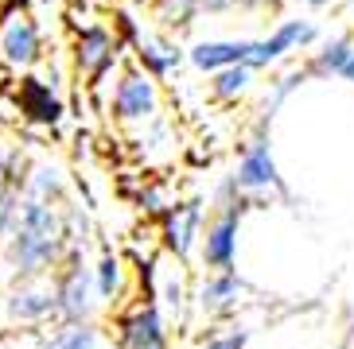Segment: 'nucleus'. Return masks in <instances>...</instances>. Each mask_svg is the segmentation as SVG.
<instances>
[{"label":"nucleus","mask_w":354,"mask_h":349,"mask_svg":"<svg viewBox=\"0 0 354 349\" xmlns=\"http://www.w3.org/2000/svg\"><path fill=\"white\" fill-rule=\"evenodd\" d=\"M74 241L71 221L63 206L39 202V198H20L16 226L0 245V268L8 283H35L47 279L59 268L66 245Z\"/></svg>","instance_id":"nucleus-1"},{"label":"nucleus","mask_w":354,"mask_h":349,"mask_svg":"<svg viewBox=\"0 0 354 349\" xmlns=\"http://www.w3.org/2000/svg\"><path fill=\"white\" fill-rule=\"evenodd\" d=\"M55 310L59 322H94L97 315V288H94V268L86 264V241H71L51 276Z\"/></svg>","instance_id":"nucleus-2"},{"label":"nucleus","mask_w":354,"mask_h":349,"mask_svg":"<svg viewBox=\"0 0 354 349\" xmlns=\"http://www.w3.org/2000/svg\"><path fill=\"white\" fill-rule=\"evenodd\" d=\"M121 43H117L113 28L109 23H82L71 39V62L74 74L86 90H97V86L109 78V70L121 66Z\"/></svg>","instance_id":"nucleus-3"},{"label":"nucleus","mask_w":354,"mask_h":349,"mask_svg":"<svg viewBox=\"0 0 354 349\" xmlns=\"http://www.w3.org/2000/svg\"><path fill=\"white\" fill-rule=\"evenodd\" d=\"M160 105H164L160 82L140 66L125 62V70L117 74L113 93H109V117L117 124H152L160 117Z\"/></svg>","instance_id":"nucleus-4"},{"label":"nucleus","mask_w":354,"mask_h":349,"mask_svg":"<svg viewBox=\"0 0 354 349\" xmlns=\"http://www.w3.org/2000/svg\"><path fill=\"white\" fill-rule=\"evenodd\" d=\"M230 179H234V186H238L253 206L265 202V198L284 195V179H281V167H277V155H272V148H269V136L257 132L250 144L241 148V159H238V167H234Z\"/></svg>","instance_id":"nucleus-5"},{"label":"nucleus","mask_w":354,"mask_h":349,"mask_svg":"<svg viewBox=\"0 0 354 349\" xmlns=\"http://www.w3.org/2000/svg\"><path fill=\"white\" fill-rule=\"evenodd\" d=\"M113 346L117 349H167V322L160 315L156 299H133L113 319Z\"/></svg>","instance_id":"nucleus-6"},{"label":"nucleus","mask_w":354,"mask_h":349,"mask_svg":"<svg viewBox=\"0 0 354 349\" xmlns=\"http://www.w3.org/2000/svg\"><path fill=\"white\" fill-rule=\"evenodd\" d=\"M43 62V28L35 12H0V66L28 74Z\"/></svg>","instance_id":"nucleus-7"},{"label":"nucleus","mask_w":354,"mask_h":349,"mask_svg":"<svg viewBox=\"0 0 354 349\" xmlns=\"http://www.w3.org/2000/svg\"><path fill=\"white\" fill-rule=\"evenodd\" d=\"M250 206L234 202V206H214V217L207 221V229L198 233V257L203 268L210 272H230L238 264V229Z\"/></svg>","instance_id":"nucleus-8"},{"label":"nucleus","mask_w":354,"mask_h":349,"mask_svg":"<svg viewBox=\"0 0 354 349\" xmlns=\"http://www.w3.org/2000/svg\"><path fill=\"white\" fill-rule=\"evenodd\" d=\"M315 43H319V28H315L312 20H281L272 35L253 39L250 54H245V66H250L253 74L272 70V66H281L284 59H292L296 51H312Z\"/></svg>","instance_id":"nucleus-9"},{"label":"nucleus","mask_w":354,"mask_h":349,"mask_svg":"<svg viewBox=\"0 0 354 349\" xmlns=\"http://www.w3.org/2000/svg\"><path fill=\"white\" fill-rule=\"evenodd\" d=\"M12 105H16V117L24 124H35V128H59L66 121V101L59 93V82H47V78H35V74H24L16 90H12Z\"/></svg>","instance_id":"nucleus-10"},{"label":"nucleus","mask_w":354,"mask_h":349,"mask_svg":"<svg viewBox=\"0 0 354 349\" xmlns=\"http://www.w3.org/2000/svg\"><path fill=\"white\" fill-rule=\"evenodd\" d=\"M160 221V245L171 260H183L198 248V233H203V202L187 198V202H167Z\"/></svg>","instance_id":"nucleus-11"},{"label":"nucleus","mask_w":354,"mask_h":349,"mask_svg":"<svg viewBox=\"0 0 354 349\" xmlns=\"http://www.w3.org/2000/svg\"><path fill=\"white\" fill-rule=\"evenodd\" d=\"M4 310H8V322H20V326H47V322H59L51 279L12 283L8 299H4Z\"/></svg>","instance_id":"nucleus-12"},{"label":"nucleus","mask_w":354,"mask_h":349,"mask_svg":"<svg viewBox=\"0 0 354 349\" xmlns=\"http://www.w3.org/2000/svg\"><path fill=\"white\" fill-rule=\"evenodd\" d=\"M245 295H250V283L238 276V268H230V272H210V276L198 283L195 303L207 319H230V315H238Z\"/></svg>","instance_id":"nucleus-13"},{"label":"nucleus","mask_w":354,"mask_h":349,"mask_svg":"<svg viewBox=\"0 0 354 349\" xmlns=\"http://www.w3.org/2000/svg\"><path fill=\"white\" fill-rule=\"evenodd\" d=\"M129 51H133V66H140L145 74H152L156 82L171 78V74L183 66V59H187V51H183L176 39L160 35V31H140V39H136Z\"/></svg>","instance_id":"nucleus-14"},{"label":"nucleus","mask_w":354,"mask_h":349,"mask_svg":"<svg viewBox=\"0 0 354 349\" xmlns=\"http://www.w3.org/2000/svg\"><path fill=\"white\" fill-rule=\"evenodd\" d=\"M253 39H198L195 47H187V62L203 74H214L222 66H245Z\"/></svg>","instance_id":"nucleus-15"},{"label":"nucleus","mask_w":354,"mask_h":349,"mask_svg":"<svg viewBox=\"0 0 354 349\" xmlns=\"http://www.w3.org/2000/svg\"><path fill=\"white\" fill-rule=\"evenodd\" d=\"M94 288H97V303H105V307L125 303L129 268H125V260L117 257L113 248H102V257H97V264H94Z\"/></svg>","instance_id":"nucleus-16"},{"label":"nucleus","mask_w":354,"mask_h":349,"mask_svg":"<svg viewBox=\"0 0 354 349\" xmlns=\"http://www.w3.org/2000/svg\"><path fill=\"white\" fill-rule=\"evenodd\" d=\"M351 51H354V35H335V39L315 47L312 59L304 62V70H308V78H335L346 66Z\"/></svg>","instance_id":"nucleus-17"},{"label":"nucleus","mask_w":354,"mask_h":349,"mask_svg":"<svg viewBox=\"0 0 354 349\" xmlns=\"http://www.w3.org/2000/svg\"><path fill=\"white\" fill-rule=\"evenodd\" d=\"M43 349H102V330L97 322H55Z\"/></svg>","instance_id":"nucleus-18"},{"label":"nucleus","mask_w":354,"mask_h":349,"mask_svg":"<svg viewBox=\"0 0 354 349\" xmlns=\"http://www.w3.org/2000/svg\"><path fill=\"white\" fill-rule=\"evenodd\" d=\"M24 198H39V202L63 206L66 198V174L55 163H32L28 171V186H24Z\"/></svg>","instance_id":"nucleus-19"},{"label":"nucleus","mask_w":354,"mask_h":349,"mask_svg":"<svg viewBox=\"0 0 354 349\" xmlns=\"http://www.w3.org/2000/svg\"><path fill=\"white\" fill-rule=\"evenodd\" d=\"M250 86H253V70L241 66V62L238 66H222V70L210 74V97L222 101V105H234L238 97H245Z\"/></svg>","instance_id":"nucleus-20"},{"label":"nucleus","mask_w":354,"mask_h":349,"mask_svg":"<svg viewBox=\"0 0 354 349\" xmlns=\"http://www.w3.org/2000/svg\"><path fill=\"white\" fill-rule=\"evenodd\" d=\"M250 346V330L230 326V330H214L207 338L198 341V349H245Z\"/></svg>","instance_id":"nucleus-21"},{"label":"nucleus","mask_w":354,"mask_h":349,"mask_svg":"<svg viewBox=\"0 0 354 349\" xmlns=\"http://www.w3.org/2000/svg\"><path fill=\"white\" fill-rule=\"evenodd\" d=\"M16 210H20V195H16L12 186L0 183V245H4V237L16 226Z\"/></svg>","instance_id":"nucleus-22"},{"label":"nucleus","mask_w":354,"mask_h":349,"mask_svg":"<svg viewBox=\"0 0 354 349\" xmlns=\"http://www.w3.org/2000/svg\"><path fill=\"white\" fill-rule=\"evenodd\" d=\"M136 202H140V210H145L148 217H160L164 214V190H160L156 183H148V186H140V195H136Z\"/></svg>","instance_id":"nucleus-23"},{"label":"nucleus","mask_w":354,"mask_h":349,"mask_svg":"<svg viewBox=\"0 0 354 349\" xmlns=\"http://www.w3.org/2000/svg\"><path fill=\"white\" fill-rule=\"evenodd\" d=\"M234 4H238V0H195L198 16H203V12H210V16H218V12H230Z\"/></svg>","instance_id":"nucleus-24"},{"label":"nucleus","mask_w":354,"mask_h":349,"mask_svg":"<svg viewBox=\"0 0 354 349\" xmlns=\"http://www.w3.org/2000/svg\"><path fill=\"white\" fill-rule=\"evenodd\" d=\"M339 78H346V82H354V51H351V59H346V66L339 70Z\"/></svg>","instance_id":"nucleus-25"},{"label":"nucleus","mask_w":354,"mask_h":349,"mask_svg":"<svg viewBox=\"0 0 354 349\" xmlns=\"http://www.w3.org/2000/svg\"><path fill=\"white\" fill-rule=\"evenodd\" d=\"M238 4H245V8H265V4H277V0H238Z\"/></svg>","instance_id":"nucleus-26"},{"label":"nucleus","mask_w":354,"mask_h":349,"mask_svg":"<svg viewBox=\"0 0 354 349\" xmlns=\"http://www.w3.org/2000/svg\"><path fill=\"white\" fill-rule=\"evenodd\" d=\"M300 4H308V8H327L331 0H300Z\"/></svg>","instance_id":"nucleus-27"},{"label":"nucleus","mask_w":354,"mask_h":349,"mask_svg":"<svg viewBox=\"0 0 354 349\" xmlns=\"http://www.w3.org/2000/svg\"><path fill=\"white\" fill-rule=\"evenodd\" d=\"M66 8H86V0H63Z\"/></svg>","instance_id":"nucleus-28"},{"label":"nucleus","mask_w":354,"mask_h":349,"mask_svg":"<svg viewBox=\"0 0 354 349\" xmlns=\"http://www.w3.org/2000/svg\"><path fill=\"white\" fill-rule=\"evenodd\" d=\"M35 4H51V0H35Z\"/></svg>","instance_id":"nucleus-29"},{"label":"nucleus","mask_w":354,"mask_h":349,"mask_svg":"<svg viewBox=\"0 0 354 349\" xmlns=\"http://www.w3.org/2000/svg\"><path fill=\"white\" fill-rule=\"evenodd\" d=\"M133 4H148V0H133Z\"/></svg>","instance_id":"nucleus-30"}]
</instances>
